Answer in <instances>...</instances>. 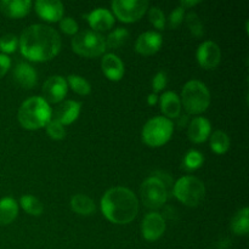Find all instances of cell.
Segmentation results:
<instances>
[{"instance_id":"1","label":"cell","mask_w":249,"mask_h":249,"mask_svg":"<svg viewBox=\"0 0 249 249\" xmlns=\"http://www.w3.org/2000/svg\"><path fill=\"white\" fill-rule=\"evenodd\" d=\"M23 56L32 61H48L58 53L61 36L55 28L46 24H32L18 39Z\"/></svg>"},{"instance_id":"2","label":"cell","mask_w":249,"mask_h":249,"mask_svg":"<svg viewBox=\"0 0 249 249\" xmlns=\"http://www.w3.org/2000/svg\"><path fill=\"white\" fill-rule=\"evenodd\" d=\"M105 216L114 224H128L139 212V201L135 194L123 186H116L106 191L101 199Z\"/></svg>"},{"instance_id":"3","label":"cell","mask_w":249,"mask_h":249,"mask_svg":"<svg viewBox=\"0 0 249 249\" xmlns=\"http://www.w3.org/2000/svg\"><path fill=\"white\" fill-rule=\"evenodd\" d=\"M50 106L41 96H32L22 102L18 109V121L26 129L45 126L51 119Z\"/></svg>"},{"instance_id":"4","label":"cell","mask_w":249,"mask_h":249,"mask_svg":"<svg viewBox=\"0 0 249 249\" xmlns=\"http://www.w3.org/2000/svg\"><path fill=\"white\" fill-rule=\"evenodd\" d=\"M182 105L191 114H198L206 111L211 104V92L201 80H190L182 88Z\"/></svg>"},{"instance_id":"5","label":"cell","mask_w":249,"mask_h":249,"mask_svg":"<svg viewBox=\"0 0 249 249\" xmlns=\"http://www.w3.org/2000/svg\"><path fill=\"white\" fill-rule=\"evenodd\" d=\"M174 196L189 207L198 206L204 198L206 187L203 181L196 177H184L178 180L173 186Z\"/></svg>"},{"instance_id":"6","label":"cell","mask_w":249,"mask_h":249,"mask_svg":"<svg viewBox=\"0 0 249 249\" xmlns=\"http://www.w3.org/2000/svg\"><path fill=\"white\" fill-rule=\"evenodd\" d=\"M72 49L85 57H97L106 50V41L96 31L85 29L74 34L72 38Z\"/></svg>"},{"instance_id":"7","label":"cell","mask_w":249,"mask_h":249,"mask_svg":"<svg viewBox=\"0 0 249 249\" xmlns=\"http://www.w3.org/2000/svg\"><path fill=\"white\" fill-rule=\"evenodd\" d=\"M174 125L167 117H155L147 121L142 129V139L152 147L162 146L172 138Z\"/></svg>"},{"instance_id":"8","label":"cell","mask_w":249,"mask_h":249,"mask_svg":"<svg viewBox=\"0 0 249 249\" xmlns=\"http://www.w3.org/2000/svg\"><path fill=\"white\" fill-rule=\"evenodd\" d=\"M141 199L148 208H160L168 198V191L164 185L155 177H150L142 182L140 189Z\"/></svg>"},{"instance_id":"9","label":"cell","mask_w":249,"mask_h":249,"mask_svg":"<svg viewBox=\"0 0 249 249\" xmlns=\"http://www.w3.org/2000/svg\"><path fill=\"white\" fill-rule=\"evenodd\" d=\"M112 7L121 21L135 22L143 16L148 9L147 0H114Z\"/></svg>"},{"instance_id":"10","label":"cell","mask_w":249,"mask_h":249,"mask_svg":"<svg viewBox=\"0 0 249 249\" xmlns=\"http://www.w3.org/2000/svg\"><path fill=\"white\" fill-rule=\"evenodd\" d=\"M67 80L61 75H51L43 85V99L46 102L56 104L65 99L67 94Z\"/></svg>"},{"instance_id":"11","label":"cell","mask_w":249,"mask_h":249,"mask_svg":"<svg viewBox=\"0 0 249 249\" xmlns=\"http://www.w3.org/2000/svg\"><path fill=\"white\" fill-rule=\"evenodd\" d=\"M221 51L216 43L207 40L198 46L197 50V61L206 70H213L220 63Z\"/></svg>"},{"instance_id":"12","label":"cell","mask_w":249,"mask_h":249,"mask_svg":"<svg viewBox=\"0 0 249 249\" xmlns=\"http://www.w3.org/2000/svg\"><path fill=\"white\" fill-rule=\"evenodd\" d=\"M143 237L147 241H156L164 233L165 220L160 213H148L142 220L141 225Z\"/></svg>"},{"instance_id":"13","label":"cell","mask_w":249,"mask_h":249,"mask_svg":"<svg viewBox=\"0 0 249 249\" xmlns=\"http://www.w3.org/2000/svg\"><path fill=\"white\" fill-rule=\"evenodd\" d=\"M160 45H162V36L157 32L148 31L138 36L135 49L142 55H152L160 50Z\"/></svg>"},{"instance_id":"14","label":"cell","mask_w":249,"mask_h":249,"mask_svg":"<svg viewBox=\"0 0 249 249\" xmlns=\"http://www.w3.org/2000/svg\"><path fill=\"white\" fill-rule=\"evenodd\" d=\"M36 10L41 18L49 22H56L62 18L63 5L58 0H38L36 2Z\"/></svg>"},{"instance_id":"15","label":"cell","mask_w":249,"mask_h":249,"mask_svg":"<svg viewBox=\"0 0 249 249\" xmlns=\"http://www.w3.org/2000/svg\"><path fill=\"white\" fill-rule=\"evenodd\" d=\"M84 17L88 18L92 29H96V31H107V29H111L114 24L113 15L105 7H97L92 10L90 14L84 15Z\"/></svg>"},{"instance_id":"16","label":"cell","mask_w":249,"mask_h":249,"mask_svg":"<svg viewBox=\"0 0 249 249\" xmlns=\"http://www.w3.org/2000/svg\"><path fill=\"white\" fill-rule=\"evenodd\" d=\"M80 113V104L74 100H67L58 105V107L55 111L53 119L60 122L62 125L71 124L78 118Z\"/></svg>"},{"instance_id":"17","label":"cell","mask_w":249,"mask_h":249,"mask_svg":"<svg viewBox=\"0 0 249 249\" xmlns=\"http://www.w3.org/2000/svg\"><path fill=\"white\" fill-rule=\"evenodd\" d=\"M211 122L204 117H196L191 121L189 125V139L194 142H203L208 139L209 134H211Z\"/></svg>"},{"instance_id":"18","label":"cell","mask_w":249,"mask_h":249,"mask_svg":"<svg viewBox=\"0 0 249 249\" xmlns=\"http://www.w3.org/2000/svg\"><path fill=\"white\" fill-rule=\"evenodd\" d=\"M14 78L21 87L31 89L36 84L38 74H36V71L29 63L19 62L14 68Z\"/></svg>"},{"instance_id":"19","label":"cell","mask_w":249,"mask_h":249,"mask_svg":"<svg viewBox=\"0 0 249 249\" xmlns=\"http://www.w3.org/2000/svg\"><path fill=\"white\" fill-rule=\"evenodd\" d=\"M102 71L111 80H119L124 74V63L114 53H106L101 61Z\"/></svg>"},{"instance_id":"20","label":"cell","mask_w":249,"mask_h":249,"mask_svg":"<svg viewBox=\"0 0 249 249\" xmlns=\"http://www.w3.org/2000/svg\"><path fill=\"white\" fill-rule=\"evenodd\" d=\"M32 5L31 0H2L0 1V10L7 17L17 18L28 14Z\"/></svg>"},{"instance_id":"21","label":"cell","mask_w":249,"mask_h":249,"mask_svg":"<svg viewBox=\"0 0 249 249\" xmlns=\"http://www.w3.org/2000/svg\"><path fill=\"white\" fill-rule=\"evenodd\" d=\"M160 109L163 113L170 118H178L181 111V101L180 97L174 91H165L160 97Z\"/></svg>"},{"instance_id":"22","label":"cell","mask_w":249,"mask_h":249,"mask_svg":"<svg viewBox=\"0 0 249 249\" xmlns=\"http://www.w3.org/2000/svg\"><path fill=\"white\" fill-rule=\"evenodd\" d=\"M18 214V204L11 197L0 199V224L9 225L16 219Z\"/></svg>"},{"instance_id":"23","label":"cell","mask_w":249,"mask_h":249,"mask_svg":"<svg viewBox=\"0 0 249 249\" xmlns=\"http://www.w3.org/2000/svg\"><path fill=\"white\" fill-rule=\"evenodd\" d=\"M71 208L80 215H90L94 213L96 207H95L94 201L89 196L78 194L71 198Z\"/></svg>"},{"instance_id":"24","label":"cell","mask_w":249,"mask_h":249,"mask_svg":"<svg viewBox=\"0 0 249 249\" xmlns=\"http://www.w3.org/2000/svg\"><path fill=\"white\" fill-rule=\"evenodd\" d=\"M231 229L236 235H247L249 231V209L247 207L236 213L231 221Z\"/></svg>"},{"instance_id":"25","label":"cell","mask_w":249,"mask_h":249,"mask_svg":"<svg viewBox=\"0 0 249 249\" xmlns=\"http://www.w3.org/2000/svg\"><path fill=\"white\" fill-rule=\"evenodd\" d=\"M211 147L215 153H225L230 148V138L223 130H216L211 136Z\"/></svg>"},{"instance_id":"26","label":"cell","mask_w":249,"mask_h":249,"mask_svg":"<svg viewBox=\"0 0 249 249\" xmlns=\"http://www.w3.org/2000/svg\"><path fill=\"white\" fill-rule=\"evenodd\" d=\"M129 38V32L126 28H117L116 31L111 32L108 34L105 41H106V48L109 49H117L122 46L123 44L126 43Z\"/></svg>"},{"instance_id":"27","label":"cell","mask_w":249,"mask_h":249,"mask_svg":"<svg viewBox=\"0 0 249 249\" xmlns=\"http://www.w3.org/2000/svg\"><path fill=\"white\" fill-rule=\"evenodd\" d=\"M22 208L29 213L31 215H40L44 211V206L36 197L31 196V195H24L19 199Z\"/></svg>"},{"instance_id":"28","label":"cell","mask_w":249,"mask_h":249,"mask_svg":"<svg viewBox=\"0 0 249 249\" xmlns=\"http://www.w3.org/2000/svg\"><path fill=\"white\" fill-rule=\"evenodd\" d=\"M67 84H70V87L79 95H88L91 91V87H90L89 82L78 74L68 75Z\"/></svg>"},{"instance_id":"29","label":"cell","mask_w":249,"mask_h":249,"mask_svg":"<svg viewBox=\"0 0 249 249\" xmlns=\"http://www.w3.org/2000/svg\"><path fill=\"white\" fill-rule=\"evenodd\" d=\"M185 19H186V23H187V27H189L190 32H191L195 36H197V38L203 36L204 26L196 12L190 11L189 14H186V16H185Z\"/></svg>"},{"instance_id":"30","label":"cell","mask_w":249,"mask_h":249,"mask_svg":"<svg viewBox=\"0 0 249 249\" xmlns=\"http://www.w3.org/2000/svg\"><path fill=\"white\" fill-rule=\"evenodd\" d=\"M204 162V157L201 152L196 150H191L185 155L182 160V165L187 170H195L201 167Z\"/></svg>"},{"instance_id":"31","label":"cell","mask_w":249,"mask_h":249,"mask_svg":"<svg viewBox=\"0 0 249 249\" xmlns=\"http://www.w3.org/2000/svg\"><path fill=\"white\" fill-rule=\"evenodd\" d=\"M148 19L151 23L158 29H164L165 28V19L164 12L160 9L158 6H152L148 9Z\"/></svg>"},{"instance_id":"32","label":"cell","mask_w":249,"mask_h":249,"mask_svg":"<svg viewBox=\"0 0 249 249\" xmlns=\"http://www.w3.org/2000/svg\"><path fill=\"white\" fill-rule=\"evenodd\" d=\"M17 45H18V38L15 34L7 33L0 38V50L6 55V53H11L16 50Z\"/></svg>"},{"instance_id":"33","label":"cell","mask_w":249,"mask_h":249,"mask_svg":"<svg viewBox=\"0 0 249 249\" xmlns=\"http://www.w3.org/2000/svg\"><path fill=\"white\" fill-rule=\"evenodd\" d=\"M46 131L50 135L51 139L53 140H62L66 136V129L60 122L55 121V119H50L48 124H46Z\"/></svg>"},{"instance_id":"34","label":"cell","mask_w":249,"mask_h":249,"mask_svg":"<svg viewBox=\"0 0 249 249\" xmlns=\"http://www.w3.org/2000/svg\"><path fill=\"white\" fill-rule=\"evenodd\" d=\"M185 18V9L181 6H178L177 9H174V11L169 15V18H168V23H169L170 28L175 29L181 24V22Z\"/></svg>"},{"instance_id":"35","label":"cell","mask_w":249,"mask_h":249,"mask_svg":"<svg viewBox=\"0 0 249 249\" xmlns=\"http://www.w3.org/2000/svg\"><path fill=\"white\" fill-rule=\"evenodd\" d=\"M60 27L61 29L67 34L78 33V23L72 18V17H62L60 21Z\"/></svg>"},{"instance_id":"36","label":"cell","mask_w":249,"mask_h":249,"mask_svg":"<svg viewBox=\"0 0 249 249\" xmlns=\"http://www.w3.org/2000/svg\"><path fill=\"white\" fill-rule=\"evenodd\" d=\"M167 83H168L167 73H165L164 71H160V72H158L152 79L153 90H155L156 92L160 91V90H163L165 87H167Z\"/></svg>"},{"instance_id":"37","label":"cell","mask_w":249,"mask_h":249,"mask_svg":"<svg viewBox=\"0 0 249 249\" xmlns=\"http://www.w3.org/2000/svg\"><path fill=\"white\" fill-rule=\"evenodd\" d=\"M151 177L157 178V179L160 180L163 185H164V187L167 189V191H168V195H169V190L174 186V185H173V179L169 174H167L165 172H160V170H158V172L153 173Z\"/></svg>"},{"instance_id":"38","label":"cell","mask_w":249,"mask_h":249,"mask_svg":"<svg viewBox=\"0 0 249 249\" xmlns=\"http://www.w3.org/2000/svg\"><path fill=\"white\" fill-rule=\"evenodd\" d=\"M11 66V60L5 53H0V78L4 77Z\"/></svg>"},{"instance_id":"39","label":"cell","mask_w":249,"mask_h":249,"mask_svg":"<svg viewBox=\"0 0 249 249\" xmlns=\"http://www.w3.org/2000/svg\"><path fill=\"white\" fill-rule=\"evenodd\" d=\"M199 2V0H181L180 1V6L186 9V7H191L194 5H197Z\"/></svg>"},{"instance_id":"40","label":"cell","mask_w":249,"mask_h":249,"mask_svg":"<svg viewBox=\"0 0 249 249\" xmlns=\"http://www.w3.org/2000/svg\"><path fill=\"white\" fill-rule=\"evenodd\" d=\"M157 100H158V96L155 94V92H153V94H150L147 96V104L148 105H155L156 102H157Z\"/></svg>"}]
</instances>
